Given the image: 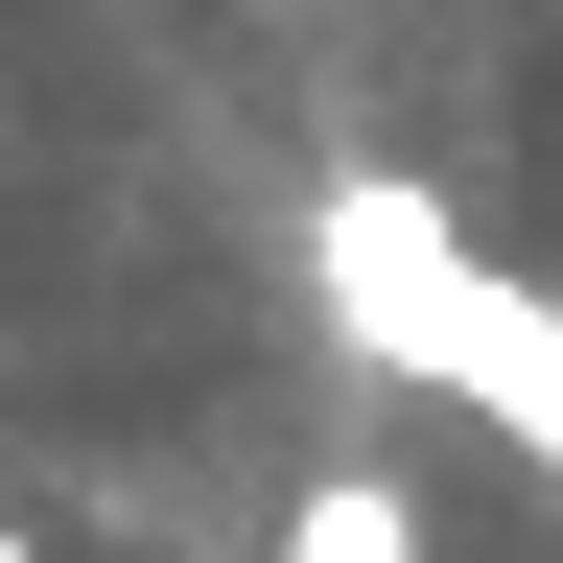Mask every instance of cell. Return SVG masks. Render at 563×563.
<instances>
[{"instance_id":"4","label":"cell","mask_w":563,"mask_h":563,"mask_svg":"<svg viewBox=\"0 0 563 563\" xmlns=\"http://www.w3.org/2000/svg\"><path fill=\"white\" fill-rule=\"evenodd\" d=\"M0 563H24V517H0Z\"/></svg>"},{"instance_id":"2","label":"cell","mask_w":563,"mask_h":563,"mask_svg":"<svg viewBox=\"0 0 563 563\" xmlns=\"http://www.w3.org/2000/svg\"><path fill=\"white\" fill-rule=\"evenodd\" d=\"M422 399H470V422H493L517 470H563V306L470 258V306H446V352H422Z\"/></svg>"},{"instance_id":"3","label":"cell","mask_w":563,"mask_h":563,"mask_svg":"<svg viewBox=\"0 0 563 563\" xmlns=\"http://www.w3.org/2000/svg\"><path fill=\"white\" fill-rule=\"evenodd\" d=\"M258 563H422V493H399V470H306Z\"/></svg>"},{"instance_id":"1","label":"cell","mask_w":563,"mask_h":563,"mask_svg":"<svg viewBox=\"0 0 563 563\" xmlns=\"http://www.w3.org/2000/svg\"><path fill=\"white\" fill-rule=\"evenodd\" d=\"M306 282H329V329L376 352V376H422V352H446V306H470V211H446V188H399V165H329Z\"/></svg>"}]
</instances>
